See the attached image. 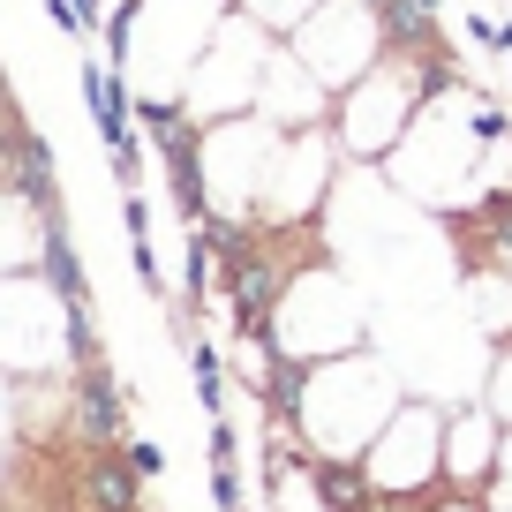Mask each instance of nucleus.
Wrapping results in <instances>:
<instances>
[{
  "mask_svg": "<svg viewBox=\"0 0 512 512\" xmlns=\"http://www.w3.org/2000/svg\"><path fill=\"white\" fill-rule=\"evenodd\" d=\"M8 181L23 189L38 219H61V181H53V151L38 128H8Z\"/></svg>",
  "mask_w": 512,
  "mask_h": 512,
  "instance_id": "f257e3e1",
  "label": "nucleus"
},
{
  "mask_svg": "<svg viewBox=\"0 0 512 512\" xmlns=\"http://www.w3.org/2000/svg\"><path fill=\"white\" fill-rule=\"evenodd\" d=\"M76 430H83V445H121V430H128L121 384H113V377H106L98 362H83V392H76Z\"/></svg>",
  "mask_w": 512,
  "mask_h": 512,
  "instance_id": "f03ea898",
  "label": "nucleus"
},
{
  "mask_svg": "<svg viewBox=\"0 0 512 512\" xmlns=\"http://www.w3.org/2000/svg\"><path fill=\"white\" fill-rule=\"evenodd\" d=\"M136 490H144V475L128 467V452L91 445V460H83V505L91 512H136Z\"/></svg>",
  "mask_w": 512,
  "mask_h": 512,
  "instance_id": "7ed1b4c3",
  "label": "nucleus"
},
{
  "mask_svg": "<svg viewBox=\"0 0 512 512\" xmlns=\"http://www.w3.org/2000/svg\"><path fill=\"white\" fill-rule=\"evenodd\" d=\"M38 264H46V287L61 294L68 309H91V279H83V264H76V241H68V226H61V219H46Z\"/></svg>",
  "mask_w": 512,
  "mask_h": 512,
  "instance_id": "20e7f679",
  "label": "nucleus"
},
{
  "mask_svg": "<svg viewBox=\"0 0 512 512\" xmlns=\"http://www.w3.org/2000/svg\"><path fill=\"white\" fill-rule=\"evenodd\" d=\"M317 497H324V512H369L377 505V497H369V475L347 467V460H317Z\"/></svg>",
  "mask_w": 512,
  "mask_h": 512,
  "instance_id": "39448f33",
  "label": "nucleus"
},
{
  "mask_svg": "<svg viewBox=\"0 0 512 512\" xmlns=\"http://www.w3.org/2000/svg\"><path fill=\"white\" fill-rule=\"evenodd\" d=\"M189 369H196V392H204V415H226V362L211 339H189Z\"/></svg>",
  "mask_w": 512,
  "mask_h": 512,
  "instance_id": "423d86ee",
  "label": "nucleus"
},
{
  "mask_svg": "<svg viewBox=\"0 0 512 512\" xmlns=\"http://www.w3.org/2000/svg\"><path fill=\"white\" fill-rule=\"evenodd\" d=\"M136 16H144V0H113V16H106V61L113 68H128V38H136Z\"/></svg>",
  "mask_w": 512,
  "mask_h": 512,
  "instance_id": "0eeeda50",
  "label": "nucleus"
},
{
  "mask_svg": "<svg viewBox=\"0 0 512 512\" xmlns=\"http://www.w3.org/2000/svg\"><path fill=\"white\" fill-rule=\"evenodd\" d=\"M467 136H475V144H505V136H512V121H505V113H497V98H467Z\"/></svg>",
  "mask_w": 512,
  "mask_h": 512,
  "instance_id": "6e6552de",
  "label": "nucleus"
},
{
  "mask_svg": "<svg viewBox=\"0 0 512 512\" xmlns=\"http://www.w3.org/2000/svg\"><path fill=\"white\" fill-rule=\"evenodd\" d=\"M121 452H128V467H136V475H144V482H151V475H159V467H166V452L151 445V437H128Z\"/></svg>",
  "mask_w": 512,
  "mask_h": 512,
  "instance_id": "1a4fd4ad",
  "label": "nucleus"
},
{
  "mask_svg": "<svg viewBox=\"0 0 512 512\" xmlns=\"http://www.w3.org/2000/svg\"><path fill=\"white\" fill-rule=\"evenodd\" d=\"M467 46H490V53H505V23H490V16H475V8H467Z\"/></svg>",
  "mask_w": 512,
  "mask_h": 512,
  "instance_id": "9d476101",
  "label": "nucleus"
},
{
  "mask_svg": "<svg viewBox=\"0 0 512 512\" xmlns=\"http://www.w3.org/2000/svg\"><path fill=\"white\" fill-rule=\"evenodd\" d=\"M211 497H219V512H241V475L234 467H211Z\"/></svg>",
  "mask_w": 512,
  "mask_h": 512,
  "instance_id": "9b49d317",
  "label": "nucleus"
},
{
  "mask_svg": "<svg viewBox=\"0 0 512 512\" xmlns=\"http://www.w3.org/2000/svg\"><path fill=\"white\" fill-rule=\"evenodd\" d=\"M46 16H53V31L83 38V16H76V0H46Z\"/></svg>",
  "mask_w": 512,
  "mask_h": 512,
  "instance_id": "f8f14e48",
  "label": "nucleus"
},
{
  "mask_svg": "<svg viewBox=\"0 0 512 512\" xmlns=\"http://www.w3.org/2000/svg\"><path fill=\"white\" fill-rule=\"evenodd\" d=\"M490 512H512V475H505V467L490 475Z\"/></svg>",
  "mask_w": 512,
  "mask_h": 512,
  "instance_id": "ddd939ff",
  "label": "nucleus"
},
{
  "mask_svg": "<svg viewBox=\"0 0 512 512\" xmlns=\"http://www.w3.org/2000/svg\"><path fill=\"white\" fill-rule=\"evenodd\" d=\"M505 68H512V53H505Z\"/></svg>",
  "mask_w": 512,
  "mask_h": 512,
  "instance_id": "4468645a",
  "label": "nucleus"
}]
</instances>
